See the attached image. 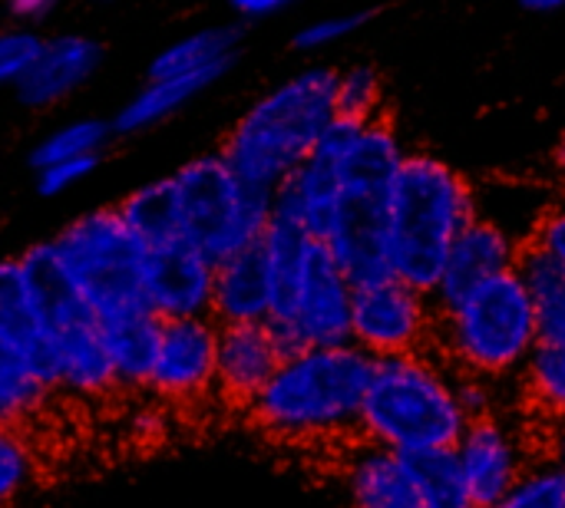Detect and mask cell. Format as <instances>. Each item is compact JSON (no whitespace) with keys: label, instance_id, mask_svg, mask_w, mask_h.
<instances>
[{"label":"cell","instance_id":"cell-6","mask_svg":"<svg viewBox=\"0 0 565 508\" xmlns=\"http://www.w3.org/2000/svg\"><path fill=\"white\" fill-rule=\"evenodd\" d=\"M434 347L454 374L507 383L536 347V307L520 271L497 274L437 304Z\"/></svg>","mask_w":565,"mask_h":508},{"label":"cell","instance_id":"cell-24","mask_svg":"<svg viewBox=\"0 0 565 508\" xmlns=\"http://www.w3.org/2000/svg\"><path fill=\"white\" fill-rule=\"evenodd\" d=\"M526 403L550 423L565 417V334H536V347L520 374Z\"/></svg>","mask_w":565,"mask_h":508},{"label":"cell","instance_id":"cell-31","mask_svg":"<svg viewBox=\"0 0 565 508\" xmlns=\"http://www.w3.org/2000/svg\"><path fill=\"white\" fill-rule=\"evenodd\" d=\"M377 10L371 7H361V10H344V13H331V17H318L311 23H305L298 33H295V46L301 53H318V50H328L348 36H354L358 30H364L371 20H374Z\"/></svg>","mask_w":565,"mask_h":508},{"label":"cell","instance_id":"cell-4","mask_svg":"<svg viewBox=\"0 0 565 508\" xmlns=\"http://www.w3.org/2000/svg\"><path fill=\"white\" fill-rule=\"evenodd\" d=\"M258 248L271 274L268 327L281 350L295 354L308 347L351 344L354 284L328 255V248L275 215Z\"/></svg>","mask_w":565,"mask_h":508},{"label":"cell","instance_id":"cell-37","mask_svg":"<svg viewBox=\"0 0 565 508\" xmlns=\"http://www.w3.org/2000/svg\"><path fill=\"white\" fill-rule=\"evenodd\" d=\"M295 0H228V7L245 17V20H265V17H275L281 10H288Z\"/></svg>","mask_w":565,"mask_h":508},{"label":"cell","instance_id":"cell-41","mask_svg":"<svg viewBox=\"0 0 565 508\" xmlns=\"http://www.w3.org/2000/svg\"><path fill=\"white\" fill-rule=\"evenodd\" d=\"M89 3H109V0H89Z\"/></svg>","mask_w":565,"mask_h":508},{"label":"cell","instance_id":"cell-40","mask_svg":"<svg viewBox=\"0 0 565 508\" xmlns=\"http://www.w3.org/2000/svg\"><path fill=\"white\" fill-rule=\"evenodd\" d=\"M556 159H559V169L565 172V132L563 139H559V149H556Z\"/></svg>","mask_w":565,"mask_h":508},{"label":"cell","instance_id":"cell-7","mask_svg":"<svg viewBox=\"0 0 565 508\" xmlns=\"http://www.w3.org/2000/svg\"><path fill=\"white\" fill-rule=\"evenodd\" d=\"M50 241L96 324L149 311L142 294L149 248L122 221L116 205L73 218Z\"/></svg>","mask_w":565,"mask_h":508},{"label":"cell","instance_id":"cell-34","mask_svg":"<svg viewBox=\"0 0 565 508\" xmlns=\"http://www.w3.org/2000/svg\"><path fill=\"white\" fill-rule=\"evenodd\" d=\"M99 159H70V162H53V165H43L36 169V192L43 198H53V195H66L73 192L76 185H83L93 172H96Z\"/></svg>","mask_w":565,"mask_h":508},{"label":"cell","instance_id":"cell-19","mask_svg":"<svg viewBox=\"0 0 565 508\" xmlns=\"http://www.w3.org/2000/svg\"><path fill=\"white\" fill-rule=\"evenodd\" d=\"M222 76L218 73H189V76H159V79H146V86L139 93H132L119 112L109 119L116 136H136V132H149L156 126H162L166 119H172L185 102H192L199 93H205L209 86H215Z\"/></svg>","mask_w":565,"mask_h":508},{"label":"cell","instance_id":"cell-13","mask_svg":"<svg viewBox=\"0 0 565 508\" xmlns=\"http://www.w3.org/2000/svg\"><path fill=\"white\" fill-rule=\"evenodd\" d=\"M215 264L182 241L156 245L146 255L142 294L159 321L212 317Z\"/></svg>","mask_w":565,"mask_h":508},{"label":"cell","instance_id":"cell-36","mask_svg":"<svg viewBox=\"0 0 565 508\" xmlns=\"http://www.w3.org/2000/svg\"><path fill=\"white\" fill-rule=\"evenodd\" d=\"M3 7L23 23H40L60 7V0H3Z\"/></svg>","mask_w":565,"mask_h":508},{"label":"cell","instance_id":"cell-23","mask_svg":"<svg viewBox=\"0 0 565 508\" xmlns=\"http://www.w3.org/2000/svg\"><path fill=\"white\" fill-rule=\"evenodd\" d=\"M53 400V390L30 367L23 350L0 334V423L26 426L33 423Z\"/></svg>","mask_w":565,"mask_h":508},{"label":"cell","instance_id":"cell-12","mask_svg":"<svg viewBox=\"0 0 565 508\" xmlns=\"http://www.w3.org/2000/svg\"><path fill=\"white\" fill-rule=\"evenodd\" d=\"M454 456L480 508L493 506L500 496H507L533 466L530 443L507 413L470 420L467 433L454 446Z\"/></svg>","mask_w":565,"mask_h":508},{"label":"cell","instance_id":"cell-38","mask_svg":"<svg viewBox=\"0 0 565 508\" xmlns=\"http://www.w3.org/2000/svg\"><path fill=\"white\" fill-rule=\"evenodd\" d=\"M559 469H565V417L550 423V456Z\"/></svg>","mask_w":565,"mask_h":508},{"label":"cell","instance_id":"cell-25","mask_svg":"<svg viewBox=\"0 0 565 508\" xmlns=\"http://www.w3.org/2000/svg\"><path fill=\"white\" fill-rule=\"evenodd\" d=\"M122 221L146 241V248L179 241V221H175V195L169 175L152 179L139 188H132L119 205Z\"/></svg>","mask_w":565,"mask_h":508},{"label":"cell","instance_id":"cell-22","mask_svg":"<svg viewBox=\"0 0 565 508\" xmlns=\"http://www.w3.org/2000/svg\"><path fill=\"white\" fill-rule=\"evenodd\" d=\"M0 334L10 344H17L23 350V357L30 360V367L40 374L46 327L40 321V311H36V301L26 284L20 258H0Z\"/></svg>","mask_w":565,"mask_h":508},{"label":"cell","instance_id":"cell-27","mask_svg":"<svg viewBox=\"0 0 565 508\" xmlns=\"http://www.w3.org/2000/svg\"><path fill=\"white\" fill-rule=\"evenodd\" d=\"M113 122L109 119H96V116H83V119H70L56 129H50L30 152V165L43 169L53 162H70V159H99L103 149L113 142Z\"/></svg>","mask_w":565,"mask_h":508},{"label":"cell","instance_id":"cell-20","mask_svg":"<svg viewBox=\"0 0 565 508\" xmlns=\"http://www.w3.org/2000/svg\"><path fill=\"white\" fill-rule=\"evenodd\" d=\"M242 50V26L218 23V26H202L192 30L179 40H172L156 60L149 63L146 79L159 76H189V73H218L225 76Z\"/></svg>","mask_w":565,"mask_h":508},{"label":"cell","instance_id":"cell-9","mask_svg":"<svg viewBox=\"0 0 565 508\" xmlns=\"http://www.w3.org/2000/svg\"><path fill=\"white\" fill-rule=\"evenodd\" d=\"M434 324L437 314L430 307V294L391 274L354 284L351 344L371 360L424 354L434 344Z\"/></svg>","mask_w":565,"mask_h":508},{"label":"cell","instance_id":"cell-21","mask_svg":"<svg viewBox=\"0 0 565 508\" xmlns=\"http://www.w3.org/2000/svg\"><path fill=\"white\" fill-rule=\"evenodd\" d=\"M159 327L162 321L152 311H139V314H126L119 321L99 324L119 390H146L156 344H159Z\"/></svg>","mask_w":565,"mask_h":508},{"label":"cell","instance_id":"cell-28","mask_svg":"<svg viewBox=\"0 0 565 508\" xmlns=\"http://www.w3.org/2000/svg\"><path fill=\"white\" fill-rule=\"evenodd\" d=\"M334 109L341 119L371 122L384 116V83L381 73L367 63L338 69L334 76Z\"/></svg>","mask_w":565,"mask_h":508},{"label":"cell","instance_id":"cell-8","mask_svg":"<svg viewBox=\"0 0 565 508\" xmlns=\"http://www.w3.org/2000/svg\"><path fill=\"white\" fill-rule=\"evenodd\" d=\"M179 241L212 264L255 248L271 221V198L248 188L218 152L179 165L172 175Z\"/></svg>","mask_w":565,"mask_h":508},{"label":"cell","instance_id":"cell-29","mask_svg":"<svg viewBox=\"0 0 565 508\" xmlns=\"http://www.w3.org/2000/svg\"><path fill=\"white\" fill-rule=\"evenodd\" d=\"M36 450L20 426L0 423V508H10L36 479Z\"/></svg>","mask_w":565,"mask_h":508},{"label":"cell","instance_id":"cell-1","mask_svg":"<svg viewBox=\"0 0 565 508\" xmlns=\"http://www.w3.org/2000/svg\"><path fill=\"white\" fill-rule=\"evenodd\" d=\"M374 360L354 344L285 354L275 377L248 403L258 433L288 446H321L361 430Z\"/></svg>","mask_w":565,"mask_h":508},{"label":"cell","instance_id":"cell-2","mask_svg":"<svg viewBox=\"0 0 565 508\" xmlns=\"http://www.w3.org/2000/svg\"><path fill=\"white\" fill-rule=\"evenodd\" d=\"M480 215L477 188L434 152H407L384 215V268L391 278L437 294L447 255Z\"/></svg>","mask_w":565,"mask_h":508},{"label":"cell","instance_id":"cell-30","mask_svg":"<svg viewBox=\"0 0 565 508\" xmlns=\"http://www.w3.org/2000/svg\"><path fill=\"white\" fill-rule=\"evenodd\" d=\"M487 508H565V469L553 460H533L523 479Z\"/></svg>","mask_w":565,"mask_h":508},{"label":"cell","instance_id":"cell-15","mask_svg":"<svg viewBox=\"0 0 565 508\" xmlns=\"http://www.w3.org/2000/svg\"><path fill=\"white\" fill-rule=\"evenodd\" d=\"M103 63V46L86 33L43 36V46L17 83V99L26 109H50L83 89Z\"/></svg>","mask_w":565,"mask_h":508},{"label":"cell","instance_id":"cell-26","mask_svg":"<svg viewBox=\"0 0 565 508\" xmlns=\"http://www.w3.org/2000/svg\"><path fill=\"white\" fill-rule=\"evenodd\" d=\"M411 473H414V486H417V499L420 508H480L470 483L454 456V450L444 453H424V456H404Z\"/></svg>","mask_w":565,"mask_h":508},{"label":"cell","instance_id":"cell-16","mask_svg":"<svg viewBox=\"0 0 565 508\" xmlns=\"http://www.w3.org/2000/svg\"><path fill=\"white\" fill-rule=\"evenodd\" d=\"M520 251L523 245L516 241V235L510 228H503L500 221L487 218V215H477L463 231L460 238L454 241L450 255H447V264H444V278L437 284V304L497 278V274H507L516 268L520 261Z\"/></svg>","mask_w":565,"mask_h":508},{"label":"cell","instance_id":"cell-32","mask_svg":"<svg viewBox=\"0 0 565 508\" xmlns=\"http://www.w3.org/2000/svg\"><path fill=\"white\" fill-rule=\"evenodd\" d=\"M40 46H43V36L26 26L0 30V89H17V83L33 66Z\"/></svg>","mask_w":565,"mask_h":508},{"label":"cell","instance_id":"cell-14","mask_svg":"<svg viewBox=\"0 0 565 508\" xmlns=\"http://www.w3.org/2000/svg\"><path fill=\"white\" fill-rule=\"evenodd\" d=\"M281 360H285V350L268 324L218 327L215 397L232 410H248V403L275 377Z\"/></svg>","mask_w":565,"mask_h":508},{"label":"cell","instance_id":"cell-10","mask_svg":"<svg viewBox=\"0 0 565 508\" xmlns=\"http://www.w3.org/2000/svg\"><path fill=\"white\" fill-rule=\"evenodd\" d=\"M40 377L53 390V397H70L79 403H96L119 390L103 331L89 311L66 317L46 331Z\"/></svg>","mask_w":565,"mask_h":508},{"label":"cell","instance_id":"cell-5","mask_svg":"<svg viewBox=\"0 0 565 508\" xmlns=\"http://www.w3.org/2000/svg\"><path fill=\"white\" fill-rule=\"evenodd\" d=\"M467 426L457 374L440 357L424 350L374 360L358 430L364 443L397 456H424L454 450Z\"/></svg>","mask_w":565,"mask_h":508},{"label":"cell","instance_id":"cell-35","mask_svg":"<svg viewBox=\"0 0 565 508\" xmlns=\"http://www.w3.org/2000/svg\"><path fill=\"white\" fill-rule=\"evenodd\" d=\"M530 245H536L559 271H565V202L543 212L530 235Z\"/></svg>","mask_w":565,"mask_h":508},{"label":"cell","instance_id":"cell-11","mask_svg":"<svg viewBox=\"0 0 565 508\" xmlns=\"http://www.w3.org/2000/svg\"><path fill=\"white\" fill-rule=\"evenodd\" d=\"M215 354L218 324L199 321H162L146 393L162 403L192 407L215 393Z\"/></svg>","mask_w":565,"mask_h":508},{"label":"cell","instance_id":"cell-17","mask_svg":"<svg viewBox=\"0 0 565 508\" xmlns=\"http://www.w3.org/2000/svg\"><path fill=\"white\" fill-rule=\"evenodd\" d=\"M268 317H271V274L262 248L255 245L215 264L212 321L218 327H232V324H268Z\"/></svg>","mask_w":565,"mask_h":508},{"label":"cell","instance_id":"cell-33","mask_svg":"<svg viewBox=\"0 0 565 508\" xmlns=\"http://www.w3.org/2000/svg\"><path fill=\"white\" fill-rule=\"evenodd\" d=\"M457 397H460V407L470 420L503 413V383H497V380L457 374Z\"/></svg>","mask_w":565,"mask_h":508},{"label":"cell","instance_id":"cell-18","mask_svg":"<svg viewBox=\"0 0 565 508\" xmlns=\"http://www.w3.org/2000/svg\"><path fill=\"white\" fill-rule=\"evenodd\" d=\"M344 493L351 508H420L407 460L371 443L348 456Z\"/></svg>","mask_w":565,"mask_h":508},{"label":"cell","instance_id":"cell-3","mask_svg":"<svg viewBox=\"0 0 565 508\" xmlns=\"http://www.w3.org/2000/svg\"><path fill=\"white\" fill-rule=\"evenodd\" d=\"M331 66H308L258 96L225 136L218 155L255 192H275L311 159L324 129L334 122Z\"/></svg>","mask_w":565,"mask_h":508},{"label":"cell","instance_id":"cell-39","mask_svg":"<svg viewBox=\"0 0 565 508\" xmlns=\"http://www.w3.org/2000/svg\"><path fill=\"white\" fill-rule=\"evenodd\" d=\"M520 7L530 13H559L565 10V0H520Z\"/></svg>","mask_w":565,"mask_h":508}]
</instances>
